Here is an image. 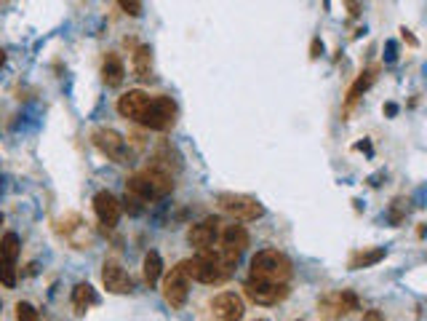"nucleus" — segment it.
I'll return each mask as SVG.
<instances>
[{"mask_svg":"<svg viewBox=\"0 0 427 321\" xmlns=\"http://www.w3.org/2000/svg\"><path fill=\"white\" fill-rule=\"evenodd\" d=\"M120 8H123L126 14H131V17H139V14H142V3H134V0H131V3H129V0H120Z\"/></svg>","mask_w":427,"mask_h":321,"instance_id":"a878e982","label":"nucleus"},{"mask_svg":"<svg viewBox=\"0 0 427 321\" xmlns=\"http://www.w3.org/2000/svg\"><path fill=\"white\" fill-rule=\"evenodd\" d=\"M318 308L329 319H337V316H344L350 311H358V298L353 292H331V295H323L318 300Z\"/></svg>","mask_w":427,"mask_h":321,"instance_id":"1a4fd4ad","label":"nucleus"},{"mask_svg":"<svg viewBox=\"0 0 427 321\" xmlns=\"http://www.w3.org/2000/svg\"><path fill=\"white\" fill-rule=\"evenodd\" d=\"M3 65H6V54L0 51V68H3Z\"/></svg>","mask_w":427,"mask_h":321,"instance_id":"cd10ccee","label":"nucleus"},{"mask_svg":"<svg viewBox=\"0 0 427 321\" xmlns=\"http://www.w3.org/2000/svg\"><path fill=\"white\" fill-rule=\"evenodd\" d=\"M0 281L6 287H17V268H14V262H8L3 257H0Z\"/></svg>","mask_w":427,"mask_h":321,"instance_id":"5701e85b","label":"nucleus"},{"mask_svg":"<svg viewBox=\"0 0 427 321\" xmlns=\"http://www.w3.org/2000/svg\"><path fill=\"white\" fill-rule=\"evenodd\" d=\"M94 302H96V292H94L91 284H78L72 289V308H75V313H86Z\"/></svg>","mask_w":427,"mask_h":321,"instance_id":"6ab92c4d","label":"nucleus"},{"mask_svg":"<svg viewBox=\"0 0 427 321\" xmlns=\"http://www.w3.org/2000/svg\"><path fill=\"white\" fill-rule=\"evenodd\" d=\"M160 273H163V260H160V254L147 252V257H144V281H147L150 287H155Z\"/></svg>","mask_w":427,"mask_h":321,"instance_id":"412c9836","label":"nucleus"},{"mask_svg":"<svg viewBox=\"0 0 427 321\" xmlns=\"http://www.w3.org/2000/svg\"><path fill=\"white\" fill-rule=\"evenodd\" d=\"M384 260V249L377 247V249H366V252H355L350 257V271H360V268H369L374 262Z\"/></svg>","mask_w":427,"mask_h":321,"instance_id":"aec40b11","label":"nucleus"},{"mask_svg":"<svg viewBox=\"0 0 427 321\" xmlns=\"http://www.w3.org/2000/svg\"><path fill=\"white\" fill-rule=\"evenodd\" d=\"M360 321H384V316L382 313H380V311H366V313H363V319Z\"/></svg>","mask_w":427,"mask_h":321,"instance_id":"bb28decb","label":"nucleus"},{"mask_svg":"<svg viewBox=\"0 0 427 321\" xmlns=\"http://www.w3.org/2000/svg\"><path fill=\"white\" fill-rule=\"evenodd\" d=\"M0 225H3V214H0Z\"/></svg>","mask_w":427,"mask_h":321,"instance_id":"c85d7f7f","label":"nucleus"},{"mask_svg":"<svg viewBox=\"0 0 427 321\" xmlns=\"http://www.w3.org/2000/svg\"><path fill=\"white\" fill-rule=\"evenodd\" d=\"M102 281H105V289L113 292V295H126V292H131V287H134L131 276L126 273V268H123L120 262H115V260H107V262H105Z\"/></svg>","mask_w":427,"mask_h":321,"instance_id":"f8f14e48","label":"nucleus"},{"mask_svg":"<svg viewBox=\"0 0 427 321\" xmlns=\"http://www.w3.org/2000/svg\"><path fill=\"white\" fill-rule=\"evenodd\" d=\"M150 94H144L142 89H131V92H126L120 99H118V113L123 115V118H131L136 123H142V118L147 113V107H150Z\"/></svg>","mask_w":427,"mask_h":321,"instance_id":"9d476101","label":"nucleus"},{"mask_svg":"<svg viewBox=\"0 0 427 321\" xmlns=\"http://www.w3.org/2000/svg\"><path fill=\"white\" fill-rule=\"evenodd\" d=\"M219 247L222 249H230V252L241 254L243 249L248 247V233L243 225H227V228H222V233H219Z\"/></svg>","mask_w":427,"mask_h":321,"instance_id":"2eb2a0df","label":"nucleus"},{"mask_svg":"<svg viewBox=\"0 0 427 321\" xmlns=\"http://www.w3.org/2000/svg\"><path fill=\"white\" fill-rule=\"evenodd\" d=\"M174 190V180L166 169H157V166H150V169H142L129 177L126 183V193H131L136 198H142L144 204L147 201H155V198H166L168 193Z\"/></svg>","mask_w":427,"mask_h":321,"instance_id":"f03ea898","label":"nucleus"},{"mask_svg":"<svg viewBox=\"0 0 427 321\" xmlns=\"http://www.w3.org/2000/svg\"><path fill=\"white\" fill-rule=\"evenodd\" d=\"M0 308H3V300H0Z\"/></svg>","mask_w":427,"mask_h":321,"instance_id":"c756f323","label":"nucleus"},{"mask_svg":"<svg viewBox=\"0 0 427 321\" xmlns=\"http://www.w3.org/2000/svg\"><path fill=\"white\" fill-rule=\"evenodd\" d=\"M94 145L99 147V153H105L107 158L118 160V163H123L126 160V139L120 137L115 129H96L94 134Z\"/></svg>","mask_w":427,"mask_h":321,"instance_id":"6e6552de","label":"nucleus"},{"mask_svg":"<svg viewBox=\"0 0 427 321\" xmlns=\"http://www.w3.org/2000/svg\"><path fill=\"white\" fill-rule=\"evenodd\" d=\"M219 233H222V222H219V217H206V220H201L198 225H193V228H190V233H187V241H190V247H195V249H201V252H208V249H214V247H217Z\"/></svg>","mask_w":427,"mask_h":321,"instance_id":"0eeeda50","label":"nucleus"},{"mask_svg":"<svg viewBox=\"0 0 427 321\" xmlns=\"http://www.w3.org/2000/svg\"><path fill=\"white\" fill-rule=\"evenodd\" d=\"M134 75L139 81L153 78V48L150 46H139L134 51Z\"/></svg>","mask_w":427,"mask_h":321,"instance_id":"a211bd4d","label":"nucleus"},{"mask_svg":"<svg viewBox=\"0 0 427 321\" xmlns=\"http://www.w3.org/2000/svg\"><path fill=\"white\" fill-rule=\"evenodd\" d=\"M256 321H265V319H256Z\"/></svg>","mask_w":427,"mask_h":321,"instance_id":"7c9ffc66","label":"nucleus"},{"mask_svg":"<svg viewBox=\"0 0 427 321\" xmlns=\"http://www.w3.org/2000/svg\"><path fill=\"white\" fill-rule=\"evenodd\" d=\"M17 321H41V313L30 302H17Z\"/></svg>","mask_w":427,"mask_h":321,"instance_id":"393cba45","label":"nucleus"},{"mask_svg":"<svg viewBox=\"0 0 427 321\" xmlns=\"http://www.w3.org/2000/svg\"><path fill=\"white\" fill-rule=\"evenodd\" d=\"M123 78H126V68H123L120 56H118V54H107L105 62H102V81H105L107 86L118 89V86L123 83Z\"/></svg>","mask_w":427,"mask_h":321,"instance_id":"dca6fc26","label":"nucleus"},{"mask_svg":"<svg viewBox=\"0 0 427 321\" xmlns=\"http://www.w3.org/2000/svg\"><path fill=\"white\" fill-rule=\"evenodd\" d=\"M238 257L241 254L217 247V249L195 254L190 260H182L177 268L187 276V281L193 278V281H201V284H225L227 278L232 276V268L238 265Z\"/></svg>","mask_w":427,"mask_h":321,"instance_id":"f257e3e1","label":"nucleus"},{"mask_svg":"<svg viewBox=\"0 0 427 321\" xmlns=\"http://www.w3.org/2000/svg\"><path fill=\"white\" fill-rule=\"evenodd\" d=\"M211 311L222 321H241L243 319V300L235 292H222L211 300Z\"/></svg>","mask_w":427,"mask_h":321,"instance_id":"4468645a","label":"nucleus"},{"mask_svg":"<svg viewBox=\"0 0 427 321\" xmlns=\"http://www.w3.org/2000/svg\"><path fill=\"white\" fill-rule=\"evenodd\" d=\"M374 81H377V68L363 70L358 78H355V83L350 86V92H347V107H353L360 96L371 89V83H374Z\"/></svg>","mask_w":427,"mask_h":321,"instance_id":"f3484780","label":"nucleus"},{"mask_svg":"<svg viewBox=\"0 0 427 321\" xmlns=\"http://www.w3.org/2000/svg\"><path fill=\"white\" fill-rule=\"evenodd\" d=\"M142 123L155 132H168L177 123V102L171 96H153Z\"/></svg>","mask_w":427,"mask_h":321,"instance_id":"39448f33","label":"nucleus"},{"mask_svg":"<svg viewBox=\"0 0 427 321\" xmlns=\"http://www.w3.org/2000/svg\"><path fill=\"white\" fill-rule=\"evenodd\" d=\"M0 257L8 262H17V257H19V236L17 233H6L0 238Z\"/></svg>","mask_w":427,"mask_h":321,"instance_id":"4be33fe9","label":"nucleus"},{"mask_svg":"<svg viewBox=\"0 0 427 321\" xmlns=\"http://www.w3.org/2000/svg\"><path fill=\"white\" fill-rule=\"evenodd\" d=\"M123 207H126V211H129L131 217H139V214H144V209H147V204H144L142 198H136V196H131V193H126V198H123Z\"/></svg>","mask_w":427,"mask_h":321,"instance_id":"b1692460","label":"nucleus"},{"mask_svg":"<svg viewBox=\"0 0 427 321\" xmlns=\"http://www.w3.org/2000/svg\"><path fill=\"white\" fill-rule=\"evenodd\" d=\"M251 278L265 284H286L292 278V260L278 249H262L251 257Z\"/></svg>","mask_w":427,"mask_h":321,"instance_id":"7ed1b4c3","label":"nucleus"},{"mask_svg":"<svg viewBox=\"0 0 427 321\" xmlns=\"http://www.w3.org/2000/svg\"><path fill=\"white\" fill-rule=\"evenodd\" d=\"M187 295H190V281L187 276L182 273L179 268H174L171 273L163 278V298L171 308H182L187 302Z\"/></svg>","mask_w":427,"mask_h":321,"instance_id":"9b49d317","label":"nucleus"},{"mask_svg":"<svg viewBox=\"0 0 427 321\" xmlns=\"http://www.w3.org/2000/svg\"><path fill=\"white\" fill-rule=\"evenodd\" d=\"M217 204L225 214H230L232 220H241V222H254V220H259L265 214V207L254 196H246V193H219Z\"/></svg>","mask_w":427,"mask_h":321,"instance_id":"20e7f679","label":"nucleus"},{"mask_svg":"<svg viewBox=\"0 0 427 321\" xmlns=\"http://www.w3.org/2000/svg\"><path fill=\"white\" fill-rule=\"evenodd\" d=\"M94 211H96V217H99L102 225L115 228L118 225V217H120V201L115 198L110 190H99L94 196Z\"/></svg>","mask_w":427,"mask_h":321,"instance_id":"ddd939ff","label":"nucleus"},{"mask_svg":"<svg viewBox=\"0 0 427 321\" xmlns=\"http://www.w3.org/2000/svg\"><path fill=\"white\" fill-rule=\"evenodd\" d=\"M243 292L256 305H278V302H283L289 298V287L286 284H265V281H254V278H248Z\"/></svg>","mask_w":427,"mask_h":321,"instance_id":"423d86ee","label":"nucleus"}]
</instances>
